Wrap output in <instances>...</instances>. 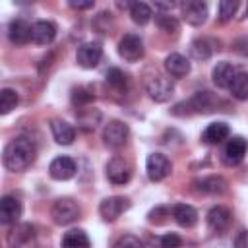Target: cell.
Masks as SVG:
<instances>
[{
  "label": "cell",
  "instance_id": "603a6c76",
  "mask_svg": "<svg viewBox=\"0 0 248 248\" xmlns=\"http://www.w3.org/2000/svg\"><path fill=\"white\" fill-rule=\"evenodd\" d=\"M229 134H231V128H229L227 122H211V124L203 130L202 140H203L205 143H211V145H213V143H221L223 140H227Z\"/></svg>",
  "mask_w": 248,
  "mask_h": 248
},
{
  "label": "cell",
  "instance_id": "44dd1931",
  "mask_svg": "<svg viewBox=\"0 0 248 248\" xmlns=\"http://www.w3.org/2000/svg\"><path fill=\"white\" fill-rule=\"evenodd\" d=\"M50 130H52V138L56 143L60 145H70L74 140H76V130L72 124H68L66 120H60V118H54L50 122Z\"/></svg>",
  "mask_w": 248,
  "mask_h": 248
},
{
  "label": "cell",
  "instance_id": "e0dca14e",
  "mask_svg": "<svg viewBox=\"0 0 248 248\" xmlns=\"http://www.w3.org/2000/svg\"><path fill=\"white\" fill-rule=\"evenodd\" d=\"M207 227L213 231V232H223L229 229L231 225V211L223 205H213L209 211H207Z\"/></svg>",
  "mask_w": 248,
  "mask_h": 248
},
{
  "label": "cell",
  "instance_id": "30bf717a",
  "mask_svg": "<svg viewBox=\"0 0 248 248\" xmlns=\"http://www.w3.org/2000/svg\"><path fill=\"white\" fill-rule=\"evenodd\" d=\"M21 213H23V207L16 196H10V194L2 196L0 200V223L2 225H16Z\"/></svg>",
  "mask_w": 248,
  "mask_h": 248
},
{
  "label": "cell",
  "instance_id": "f1b7e54d",
  "mask_svg": "<svg viewBox=\"0 0 248 248\" xmlns=\"http://www.w3.org/2000/svg\"><path fill=\"white\" fill-rule=\"evenodd\" d=\"M19 103V97H17V91L16 89H10V87H4L0 91V114H8L12 112Z\"/></svg>",
  "mask_w": 248,
  "mask_h": 248
},
{
  "label": "cell",
  "instance_id": "484cf974",
  "mask_svg": "<svg viewBox=\"0 0 248 248\" xmlns=\"http://www.w3.org/2000/svg\"><path fill=\"white\" fill-rule=\"evenodd\" d=\"M213 45L215 43L211 39H205V37L194 39L190 43V54H192V58H196V60H207L213 54V50H215Z\"/></svg>",
  "mask_w": 248,
  "mask_h": 248
},
{
  "label": "cell",
  "instance_id": "52a82bcc",
  "mask_svg": "<svg viewBox=\"0 0 248 248\" xmlns=\"http://www.w3.org/2000/svg\"><path fill=\"white\" fill-rule=\"evenodd\" d=\"M147 95L155 103H167L174 95V85H172V81L169 78L155 76V78H151L147 81Z\"/></svg>",
  "mask_w": 248,
  "mask_h": 248
},
{
  "label": "cell",
  "instance_id": "9a60e30c",
  "mask_svg": "<svg viewBox=\"0 0 248 248\" xmlns=\"http://www.w3.org/2000/svg\"><path fill=\"white\" fill-rule=\"evenodd\" d=\"M31 31H33V25L21 17H16L10 21L8 25V39L14 43V45H25L31 41Z\"/></svg>",
  "mask_w": 248,
  "mask_h": 248
},
{
  "label": "cell",
  "instance_id": "7a4b0ae2",
  "mask_svg": "<svg viewBox=\"0 0 248 248\" xmlns=\"http://www.w3.org/2000/svg\"><path fill=\"white\" fill-rule=\"evenodd\" d=\"M50 215L56 225H70L79 217V205L72 198H60L54 202Z\"/></svg>",
  "mask_w": 248,
  "mask_h": 248
},
{
  "label": "cell",
  "instance_id": "d590c367",
  "mask_svg": "<svg viewBox=\"0 0 248 248\" xmlns=\"http://www.w3.org/2000/svg\"><path fill=\"white\" fill-rule=\"evenodd\" d=\"M232 50L238 52L240 56H248V35L238 37V39L232 43Z\"/></svg>",
  "mask_w": 248,
  "mask_h": 248
},
{
  "label": "cell",
  "instance_id": "74e56055",
  "mask_svg": "<svg viewBox=\"0 0 248 248\" xmlns=\"http://www.w3.org/2000/svg\"><path fill=\"white\" fill-rule=\"evenodd\" d=\"M70 6H72L74 10H89V8H93L95 4L89 0V2H70Z\"/></svg>",
  "mask_w": 248,
  "mask_h": 248
},
{
  "label": "cell",
  "instance_id": "836d02e7",
  "mask_svg": "<svg viewBox=\"0 0 248 248\" xmlns=\"http://www.w3.org/2000/svg\"><path fill=\"white\" fill-rule=\"evenodd\" d=\"M182 246V238L176 232H167L161 236V248H180Z\"/></svg>",
  "mask_w": 248,
  "mask_h": 248
},
{
  "label": "cell",
  "instance_id": "ac0fdd59",
  "mask_svg": "<svg viewBox=\"0 0 248 248\" xmlns=\"http://www.w3.org/2000/svg\"><path fill=\"white\" fill-rule=\"evenodd\" d=\"M56 37V25L48 19H39L33 23L31 31V41L35 45H50Z\"/></svg>",
  "mask_w": 248,
  "mask_h": 248
},
{
  "label": "cell",
  "instance_id": "3957f363",
  "mask_svg": "<svg viewBox=\"0 0 248 248\" xmlns=\"http://www.w3.org/2000/svg\"><path fill=\"white\" fill-rule=\"evenodd\" d=\"M8 248H37L35 240V227L29 223L16 225L8 232Z\"/></svg>",
  "mask_w": 248,
  "mask_h": 248
},
{
  "label": "cell",
  "instance_id": "cb8c5ba5",
  "mask_svg": "<svg viewBox=\"0 0 248 248\" xmlns=\"http://www.w3.org/2000/svg\"><path fill=\"white\" fill-rule=\"evenodd\" d=\"M196 188L203 194H223L227 190V180L219 174H209L196 182Z\"/></svg>",
  "mask_w": 248,
  "mask_h": 248
},
{
  "label": "cell",
  "instance_id": "1f68e13d",
  "mask_svg": "<svg viewBox=\"0 0 248 248\" xmlns=\"http://www.w3.org/2000/svg\"><path fill=\"white\" fill-rule=\"evenodd\" d=\"M112 248H143V242L134 234H122Z\"/></svg>",
  "mask_w": 248,
  "mask_h": 248
},
{
  "label": "cell",
  "instance_id": "8d00e7d4",
  "mask_svg": "<svg viewBox=\"0 0 248 248\" xmlns=\"http://www.w3.org/2000/svg\"><path fill=\"white\" fill-rule=\"evenodd\" d=\"M234 248H248V231L242 229L234 236Z\"/></svg>",
  "mask_w": 248,
  "mask_h": 248
},
{
  "label": "cell",
  "instance_id": "8992f818",
  "mask_svg": "<svg viewBox=\"0 0 248 248\" xmlns=\"http://www.w3.org/2000/svg\"><path fill=\"white\" fill-rule=\"evenodd\" d=\"M170 169H172L170 161L163 153H149L147 159H145V170H147L149 180H153V182H159V180L167 178L170 174Z\"/></svg>",
  "mask_w": 248,
  "mask_h": 248
},
{
  "label": "cell",
  "instance_id": "e575fe53",
  "mask_svg": "<svg viewBox=\"0 0 248 248\" xmlns=\"http://www.w3.org/2000/svg\"><path fill=\"white\" fill-rule=\"evenodd\" d=\"M72 99H74V103H78V105H85V103H91L95 97H93V93H87V91H83V89L79 87V89H74Z\"/></svg>",
  "mask_w": 248,
  "mask_h": 248
},
{
  "label": "cell",
  "instance_id": "d6986e66",
  "mask_svg": "<svg viewBox=\"0 0 248 248\" xmlns=\"http://www.w3.org/2000/svg\"><path fill=\"white\" fill-rule=\"evenodd\" d=\"M188 108H190V112H211V110H215V107L219 105V99L211 93V91H198L188 103Z\"/></svg>",
  "mask_w": 248,
  "mask_h": 248
},
{
  "label": "cell",
  "instance_id": "7402d4cb",
  "mask_svg": "<svg viewBox=\"0 0 248 248\" xmlns=\"http://www.w3.org/2000/svg\"><path fill=\"white\" fill-rule=\"evenodd\" d=\"M172 217L184 229H190V227H194L198 223V211L190 203H176V205H172Z\"/></svg>",
  "mask_w": 248,
  "mask_h": 248
},
{
  "label": "cell",
  "instance_id": "6da1fadb",
  "mask_svg": "<svg viewBox=\"0 0 248 248\" xmlns=\"http://www.w3.org/2000/svg\"><path fill=\"white\" fill-rule=\"evenodd\" d=\"M35 143L25 136H17L4 147L2 165L12 172H21L35 161Z\"/></svg>",
  "mask_w": 248,
  "mask_h": 248
},
{
  "label": "cell",
  "instance_id": "9c48e42d",
  "mask_svg": "<svg viewBox=\"0 0 248 248\" xmlns=\"http://www.w3.org/2000/svg\"><path fill=\"white\" fill-rule=\"evenodd\" d=\"M130 207V202L122 196H110V198H105L99 205V213L105 221H116L126 209Z\"/></svg>",
  "mask_w": 248,
  "mask_h": 248
},
{
  "label": "cell",
  "instance_id": "ba28073f",
  "mask_svg": "<svg viewBox=\"0 0 248 248\" xmlns=\"http://www.w3.org/2000/svg\"><path fill=\"white\" fill-rule=\"evenodd\" d=\"M101 58H103V46L99 43H83L78 48V52H76L78 64L81 68H85V70L97 68L99 62H101Z\"/></svg>",
  "mask_w": 248,
  "mask_h": 248
},
{
  "label": "cell",
  "instance_id": "ffe728a7",
  "mask_svg": "<svg viewBox=\"0 0 248 248\" xmlns=\"http://www.w3.org/2000/svg\"><path fill=\"white\" fill-rule=\"evenodd\" d=\"M165 70L172 78H184L190 72V60L180 52H170L165 58Z\"/></svg>",
  "mask_w": 248,
  "mask_h": 248
},
{
  "label": "cell",
  "instance_id": "d4e9b609",
  "mask_svg": "<svg viewBox=\"0 0 248 248\" xmlns=\"http://www.w3.org/2000/svg\"><path fill=\"white\" fill-rule=\"evenodd\" d=\"M62 248H91V240L81 229H72L62 236Z\"/></svg>",
  "mask_w": 248,
  "mask_h": 248
},
{
  "label": "cell",
  "instance_id": "f35d334b",
  "mask_svg": "<svg viewBox=\"0 0 248 248\" xmlns=\"http://www.w3.org/2000/svg\"><path fill=\"white\" fill-rule=\"evenodd\" d=\"M174 6H176L174 2H157V4H155L157 10H167V12H170Z\"/></svg>",
  "mask_w": 248,
  "mask_h": 248
},
{
  "label": "cell",
  "instance_id": "2e32d148",
  "mask_svg": "<svg viewBox=\"0 0 248 248\" xmlns=\"http://www.w3.org/2000/svg\"><path fill=\"white\" fill-rule=\"evenodd\" d=\"M236 74L238 72H236V68L231 62H217L213 66V70H211V79H213V83L217 87L229 89L231 83H232V79L236 78Z\"/></svg>",
  "mask_w": 248,
  "mask_h": 248
},
{
  "label": "cell",
  "instance_id": "277c9868",
  "mask_svg": "<svg viewBox=\"0 0 248 248\" xmlns=\"http://www.w3.org/2000/svg\"><path fill=\"white\" fill-rule=\"evenodd\" d=\"M128 136H130V128L122 120H110L103 128V141H105V145H108L112 149L122 147L126 143Z\"/></svg>",
  "mask_w": 248,
  "mask_h": 248
},
{
  "label": "cell",
  "instance_id": "4316f807",
  "mask_svg": "<svg viewBox=\"0 0 248 248\" xmlns=\"http://www.w3.org/2000/svg\"><path fill=\"white\" fill-rule=\"evenodd\" d=\"M231 95L238 101H248V72H238L229 87Z\"/></svg>",
  "mask_w": 248,
  "mask_h": 248
},
{
  "label": "cell",
  "instance_id": "83f0119b",
  "mask_svg": "<svg viewBox=\"0 0 248 248\" xmlns=\"http://www.w3.org/2000/svg\"><path fill=\"white\" fill-rule=\"evenodd\" d=\"M151 16H153V12H151L149 4H145V2H132L130 4V17L134 23L145 25L151 19Z\"/></svg>",
  "mask_w": 248,
  "mask_h": 248
},
{
  "label": "cell",
  "instance_id": "f546056e",
  "mask_svg": "<svg viewBox=\"0 0 248 248\" xmlns=\"http://www.w3.org/2000/svg\"><path fill=\"white\" fill-rule=\"evenodd\" d=\"M107 83L114 89V91H124L126 89V76L120 68H110L107 72Z\"/></svg>",
  "mask_w": 248,
  "mask_h": 248
},
{
  "label": "cell",
  "instance_id": "7c38bea8",
  "mask_svg": "<svg viewBox=\"0 0 248 248\" xmlns=\"http://www.w3.org/2000/svg\"><path fill=\"white\" fill-rule=\"evenodd\" d=\"M248 151V141L242 138V136H232L227 143H225V149H223V161L227 165H238L244 155Z\"/></svg>",
  "mask_w": 248,
  "mask_h": 248
},
{
  "label": "cell",
  "instance_id": "4fadbf2b",
  "mask_svg": "<svg viewBox=\"0 0 248 248\" xmlns=\"http://www.w3.org/2000/svg\"><path fill=\"white\" fill-rule=\"evenodd\" d=\"M207 14H209V8L205 2H200V0H192V2H186L182 4V17L186 23L194 25V27H200L205 23L207 19Z\"/></svg>",
  "mask_w": 248,
  "mask_h": 248
},
{
  "label": "cell",
  "instance_id": "5bb4252c",
  "mask_svg": "<svg viewBox=\"0 0 248 248\" xmlns=\"http://www.w3.org/2000/svg\"><path fill=\"white\" fill-rule=\"evenodd\" d=\"M107 178L112 182V184H126L130 178H132V169L130 165L120 159V157H114L107 163Z\"/></svg>",
  "mask_w": 248,
  "mask_h": 248
},
{
  "label": "cell",
  "instance_id": "5b68a950",
  "mask_svg": "<svg viewBox=\"0 0 248 248\" xmlns=\"http://www.w3.org/2000/svg\"><path fill=\"white\" fill-rule=\"evenodd\" d=\"M118 54L126 62H138L143 56V41L136 33H126L118 43Z\"/></svg>",
  "mask_w": 248,
  "mask_h": 248
},
{
  "label": "cell",
  "instance_id": "d6a6232c",
  "mask_svg": "<svg viewBox=\"0 0 248 248\" xmlns=\"http://www.w3.org/2000/svg\"><path fill=\"white\" fill-rule=\"evenodd\" d=\"M155 21H157V25L163 29V31H178V21L172 17V16H169V14H161V16H157L155 17Z\"/></svg>",
  "mask_w": 248,
  "mask_h": 248
},
{
  "label": "cell",
  "instance_id": "8fae6325",
  "mask_svg": "<svg viewBox=\"0 0 248 248\" xmlns=\"http://www.w3.org/2000/svg\"><path fill=\"white\" fill-rule=\"evenodd\" d=\"M78 170V165L72 157L68 155H60V157H54L48 165V174L54 178V180H70Z\"/></svg>",
  "mask_w": 248,
  "mask_h": 248
},
{
  "label": "cell",
  "instance_id": "4dcf8cb0",
  "mask_svg": "<svg viewBox=\"0 0 248 248\" xmlns=\"http://www.w3.org/2000/svg\"><path fill=\"white\" fill-rule=\"evenodd\" d=\"M217 10H219V21L225 23V21L232 19V16H236L238 2H232V0H221V2L217 4Z\"/></svg>",
  "mask_w": 248,
  "mask_h": 248
}]
</instances>
